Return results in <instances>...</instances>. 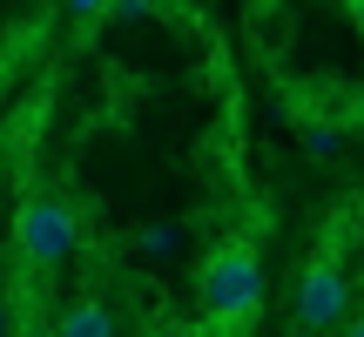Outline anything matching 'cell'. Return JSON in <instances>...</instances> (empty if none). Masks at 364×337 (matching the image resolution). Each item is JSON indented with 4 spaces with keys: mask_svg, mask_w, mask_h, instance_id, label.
<instances>
[{
    "mask_svg": "<svg viewBox=\"0 0 364 337\" xmlns=\"http://www.w3.org/2000/svg\"><path fill=\"white\" fill-rule=\"evenodd\" d=\"M196 290H203V317L216 331H250L263 311V263L250 243H216L203 257V277H196Z\"/></svg>",
    "mask_w": 364,
    "mask_h": 337,
    "instance_id": "cell-1",
    "label": "cell"
},
{
    "mask_svg": "<svg viewBox=\"0 0 364 337\" xmlns=\"http://www.w3.org/2000/svg\"><path fill=\"white\" fill-rule=\"evenodd\" d=\"M75 243H81V223L61 196H21V209H14V257L34 277L61 270L75 257Z\"/></svg>",
    "mask_w": 364,
    "mask_h": 337,
    "instance_id": "cell-2",
    "label": "cell"
},
{
    "mask_svg": "<svg viewBox=\"0 0 364 337\" xmlns=\"http://www.w3.org/2000/svg\"><path fill=\"white\" fill-rule=\"evenodd\" d=\"M351 324V277L338 257H311L297 277V331H344Z\"/></svg>",
    "mask_w": 364,
    "mask_h": 337,
    "instance_id": "cell-3",
    "label": "cell"
},
{
    "mask_svg": "<svg viewBox=\"0 0 364 337\" xmlns=\"http://www.w3.org/2000/svg\"><path fill=\"white\" fill-rule=\"evenodd\" d=\"M54 337H115V311H108L102 297H75L54 317Z\"/></svg>",
    "mask_w": 364,
    "mask_h": 337,
    "instance_id": "cell-4",
    "label": "cell"
},
{
    "mask_svg": "<svg viewBox=\"0 0 364 337\" xmlns=\"http://www.w3.org/2000/svg\"><path fill=\"white\" fill-rule=\"evenodd\" d=\"M338 142H344V129H338V122H311V129H304V149H311L317 162H324V156H338Z\"/></svg>",
    "mask_w": 364,
    "mask_h": 337,
    "instance_id": "cell-5",
    "label": "cell"
},
{
    "mask_svg": "<svg viewBox=\"0 0 364 337\" xmlns=\"http://www.w3.org/2000/svg\"><path fill=\"white\" fill-rule=\"evenodd\" d=\"M115 21H142V14H162V0H108Z\"/></svg>",
    "mask_w": 364,
    "mask_h": 337,
    "instance_id": "cell-6",
    "label": "cell"
},
{
    "mask_svg": "<svg viewBox=\"0 0 364 337\" xmlns=\"http://www.w3.org/2000/svg\"><path fill=\"white\" fill-rule=\"evenodd\" d=\"M182 243V230H169V223H162V230H142L135 236V250H176Z\"/></svg>",
    "mask_w": 364,
    "mask_h": 337,
    "instance_id": "cell-7",
    "label": "cell"
},
{
    "mask_svg": "<svg viewBox=\"0 0 364 337\" xmlns=\"http://www.w3.org/2000/svg\"><path fill=\"white\" fill-rule=\"evenodd\" d=\"M149 337H203V324H182V317H169V324H156Z\"/></svg>",
    "mask_w": 364,
    "mask_h": 337,
    "instance_id": "cell-8",
    "label": "cell"
},
{
    "mask_svg": "<svg viewBox=\"0 0 364 337\" xmlns=\"http://www.w3.org/2000/svg\"><path fill=\"white\" fill-rule=\"evenodd\" d=\"M68 14H75V21H88V14H108V0H68Z\"/></svg>",
    "mask_w": 364,
    "mask_h": 337,
    "instance_id": "cell-9",
    "label": "cell"
},
{
    "mask_svg": "<svg viewBox=\"0 0 364 337\" xmlns=\"http://www.w3.org/2000/svg\"><path fill=\"white\" fill-rule=\"evenodd\" d=\"M0 337H14V304L0 297Z\"/></svg>",
    "mask_w": 364,
    "mask_h": 337,
    "instance_id": "cell-10",
    "label": "cell"
},
{
    "mask_svg": "<svg viewBox=\"0 0 364 337\" xmlns=\"http://www.w3.org/2000/svg\"><path fill=\"white\" fill-rule=\"evenodd\" d=\"M338 337H364V311H358V317H351V324H344Z\"/></svg>",
    "mask_w": 364,
    "mask_h": 337,
    "instance_id": "cell-11",
    "label": "cell"
},
{
    "mask_svg": "<svg viewBox=\"0 0 364 337\" xmlns=\"http://www.w3.org/2000/svg\"><path fill=\"white\" fill-rule=\"evenodd\" d=\"M344 7H351V21H358V27H364V0H344Z\"/></svg>",
    "mask_w": 364,
    "mask_h": 337,
    "instance_id": "cell-12",
    "label": "cell"
},
{
    "mask_svg": "<svg viewBox=\"0 0 364 337\" xmlns=\"http://www.w3.org/2000/svg\"><path fill=\"white\" fill-rule=\"evenodd\" d=\"M290 337H311V331H290Z\"/></svg>",
    "mask_w": 364,
    "mask_h": 337,
    "instance_id": "cell-13",
    "label": "cell"
}]
</instances>
